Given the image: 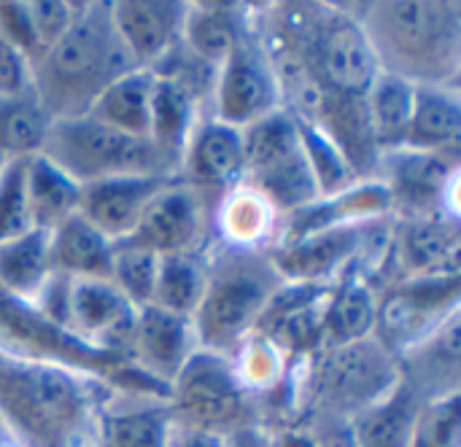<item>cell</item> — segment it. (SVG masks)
Here are the masks:
<instances>
[{"instance_id":"1","label":"cell","mask_w":461,"mask_h":447,"mask_svg":"<svg viewBox=\"0 0 461 447\" xmlns=\"http://www.w3.org/2000/svg\"><path fill=\"white\" fill-rule=\"evenodd\" d=\"M119 391L100 378L0 351V429L14 447H100V418Z\"/></svg>"},{"instance_id":"2","label":"cell","mask_w":461,"mask_h":447,"mask_svg":"<svg viewBox=\"0 0 461 447\" xmlns=\"http://www.w3.org/2000/svg\"><path fill=\"white\" fill-rule=\"evenodd\" d=\"M351 8L373 43L381 73L416 86H459V3L381 0Z\"/></svg>"},{"instance_id":"3","label":"cell","mask_w":461,"mask_h":447,"mask_svg":"<svg viewBox=\"0 0 461 447\" xmlns=\"http://www.w3.org/2000/svg\"><path fill=\"white\" fill-rule=\"evenodd\" d=\"M135 70L113 19L111 3H81L68 32L30 62L32 94L51 121L89 113L95 100L124 73Z\"/></svg>"},{"instance_id":"4","label":"cell","mask_w":461,"mask_h":447,"mask_svg":"<svg viewBox=\"0 0 461 447\" xmlns=\"http://www.w3.org/2000/svg\"><path fill=\"white\" fill-rule=\"evenodd\" d=\"M284 286L267 248L227 243L208 254L205 294L192 316L197 348L230 356L246 345Z\"/></svg>"},{"instance_id":"5","label":"cell","mask_w":461,"mask_h":447,"mask_svg":"<svg viewBox=\"0 0 461 447\" xmlns=\"http://www.w3.org/2000/svg\"><path fill=\"white\" fill-rule=\"evenodd\" d=\"M270 38L289 46L327 94L367 97L381 76L373 43L351 5H284Z\"/></svg>"},{"instance_id":"6","label":"cell","mask_w":461,"mask_h":447,"mask_svg":"<svg viewBox=\"0 0 461 447\" xmlns=\"http://www.w3.org/2000/svg\"><path fill=\"white\" fill-rule=\"evenodd\" d=\"M400 362L375 337L327 345L305 359L294 386L297 424H348L400 386Z\"/></svg>"},{"instance_id":"7","label":"cell","mask_w":461,"mask_h":447,"mask_svg":"<svg viewBox=\"0 0 461 447\" xmlns=\"http://www.w3.org/2000/svg\"><path fill=\"white\" fill-rule=\"evenodd\" d=\"M41 156L78 186L132 175H178V165L151 138L119 132L89 113L51 121Z\"/></svg>"},{"instance_id":"8","label":"cell","mask_w":461,"mask_h":447,"mask_svg":"<svg viewBox=\"0 0 461 447\" xmlns=\"http://www.w3.org/2000/svg\"><path fill=\"white\" fill-rule=\"evenodd\" d=\"M243 183L286 216L321 200L297 121L281 108L243 130Z\"/></svg>"},{"instance_id":"9","label":"cell","mask_w":461,"mask_h":447,"mask_svg":"<svg viewBox=\"0 0 461 447\" xmlns=\"http://www.w3.org/2000/svg\"><path fill=\"white\" fill-rule=\"evenodd\" d=\"M173 418L184 426L230 437L249 426H262L259 399L243 386L235 362L197 348L170 386Z\"/></svg>"},{"instance_id":"10","label":"cell","mask_w":461,"mask_h":447,"mask_svg":"<svg viewBox=\"0 0 461 447\" xmlns=\"http://www.w3.org/2000/svg\"><path fill=\"white\" fill-rule=\"evenodd\" d=\"M386 229L384 219L335 224L270 248L273 267L286 283L332 286L348 270L373 262L375 237Z\"/></svg>"},{"instance_id":"11","label":"cell","mask_w":461,"mask_h":447,"mask_svg":"<svg viewBox=\"0 0 461 447\" xmlns=\"http://www.w3.org/2000/svg\"><path fill=\"white\" fill-rule=\"evenodd\" d=\"M375 181L386 189L392 210L397 219L413 216H451L456 213V181H459V156L435 154L416 148L384 151L378 162Z\"/></svg>"},{"instance_id":"12","label":"cell","mask_w":461,"mask_h":447,"mask_svg":"<svg viewBox=\"0 0 461 447\" xmlns=\"http://www.w3.org/2000/svg\"><path fill=\"white\" fill-rule=\"evenodd\" d=\"M461 275L392 283L378 294L373 337L397 359L459 310Z\"/></svg>"},{"instance_id":"13","label":"cell","mask_w":461,"mask_h":447,"mask_svg":"<svg viewBox=\"0 0 461 447\" xmlns=\"http://www.w3.org/2000/svg\"><path fill=\"white\" fill-rule=\"evenodd\" d=\"M211 103H213L211 116L238 130H246L254 121L281 111L276 73L267 49L254 30L219 65Z\"/></svg>"},{"instance_id":"14","label":"cell","mask_w":461,"mask_h":447,"mask_svg":"<svg viewBox=\"0 0 461 447\" xmlns=\"http://www.w3.org/2000/svg\"><path fill=\"white\" fill-rule=\"evenodd\" d=\"M211 205L213 200H208L194 186L184 183L178 175L154 194L132 237H127L124 243L149 248L159 256L203 251L211 227Z\"/></svg>"},{"instance_id":"15","label":"cell","mask_w":461,"mask_h":447,"mask_svg":"<svg viewBox=\"0 0 461 447\" xmlns=\"http://www.w3.org/2000/svg\"><path fill=\"white\" fill-rule=\"evenodd\" d=\"M384 267H394L392 283L461 275L459 219L451 216L397 219Z\"/></svg>"},{"instance_id":"16","label":"cell","mask_w":461,"mask_h":447,"mask_svg":"<svg viewBox=\"0 0 461 447\" xmlns=\"http://www.w3.org/2000/svg\"><path fill=\"white\" fill-rule=\"evenodd\" d=\"M135 313L138 308L111 281L70 278L68 329L86 345L127 359Z\"/></svg>"},{"instance_id":"17","label":"cell","mask_w":461,"mask_h":447,"mask_svg":"<svg viewBox=\"0 0 461 447\" xmlns=\"http://www.w3.org/2000/svg\"><path fill=\"white\" fill-rule=\"evenodd\" d=\"M194 351L197 337L189 316H178L157 305L138 308L127 345V362L132 367L165 386H173Z\"/></svg>"},{"instance_id":"18","label":"cell","mask_w":461,"mask_h":447,"mask_svg":"<svg viewBox=\"0 0 461 447\" xmlns=\"http://www.w3.org/2000/svg\"><path fill=\"white\" fill-rule=\"evenodd\" d=\"M243 130L208 116L194 124L181 156L178 175L184 183L194 186L216 202L232 186L243 183Z\"/></svg>"},{"instance_id":"19","label":"cell","mask_w":461,"mask_h":447,"mask_svg":"<svg viewBox=\"0 0 461 447\" xmlns=\"http://www.w3.org/2000/svg\"><path fill=\"white\" fill-rule=\"evenodd\" d=\"M189 3L178 0H119L111 3L113 27L135 67L154 70L181 43Z\"/></svg>"},{"instance_id":"20","label":"cell","mask_w":461,"mask_h":447,"mask_svg":"<svg viewBox=\"0 0 461 447\" xmlns=\"http://www.w3.org/2000/svg\"><path fill=\"white\" fill-rule=\"evenodd\" d=\"M173 178L178 175H132L86 183L78 194V213L111 243H124L132 237L154 194Z\"/></svg>"},{"instance_id":"21","label":"cell","mask_w":461,"mask_h":447,"mask_svg":"<svg viewBox=\"0 0 461 447\" xmlns=\"http://www.w3.org/2000/svg\"><path fill=\"white\" fill-rule=\"evenodd\" d=\"M402 380L427 402L459 394L461 378V321L451 313L435 332L408 348L400 359Z\"/></svg>"},{"instance_id":"22","label":"cell","mask_w":461,"mask_h":447,"mask_svg":"<svg viewBox=\"0 0 461 447\" xmlns=\"http://www.w3.org/2000/svg\"><path fill=\"white\" fill-rule=\"evenodd\" d=\"M116 397L100 418V447H167L173 429L170 399L138 394H127L130 399Z\"/></svg>"},{"instance_id":"23","label":"cell","mask_w":461,"mask_h":447,"mask_svg":"<svg viewBox=\"0 0 461 447\" xmlns=\"http://www.w3.org/2000/svg\"><path fill=\"white\" fill-rule=\"evenodd\" d=\"M251 32L249 13L235 3H192L186 8L181 46L200 62L219 70V65Z\"/></svg>"},{"instance_id":"24","label":"cell","mask_w":461,"mask_h":447,"mask_svg":"<svg viewBox=\"0 0 461 447\" xmlns=\"http://www.w3.org/2000/svg\"><path fill=\"white\" fill-rule=\"evenodd\" d=\"M49 259L57 275L111 281L113 243L81 213H73L49 232Z\"/></svg>"},{"instance_id":"25","label":"cell","mask_w":461,"mask_h":447,"mask_svg":"<svg viewBox=\"0 0 461 447\" xmlns=\"http://www.w3.org/2000/svg\"><path fill=\"white\" fill-rule=\"evenodd\" d=\"M416 151L456 154L461 148L459 86H416L408 146Z\"/></svg>"},{"instance_id":"26","label":"cell","mask_w":461,"mask_h":447,"mask_svg":"<svg viewBox=\"0 0 461 447\" xmlns=\"http://www.w3.org/2000/svg\"><path fill=\"white\" fill-rule=\"evenodd\" d=\"M375 308H378V291L357 273V267L348 270L330 289L327 308H324L321 348L373 337Z\"/></svg>"},{"instance_id":"27","label":"cell","mask_w":461,"mask_h":447,"mask_svg":"<svg viewBox=\"0 0 461 447\" xmlns=\"http://www.w3.org/2000/svg\"><path fill=\"white\" fill-rule=\"evenodd\" d=\"M424 405L427 399L400 380L389 397L348 421L357 447H411Z\"/></svg>"},{"instance_id":"28","label":"cell","mask_w":461,"mask_h":447,"mask_svg":"<svg viewBox=\"0 0 461 447\" xmlns=\"http://www.w3.org/2000/svg\"><path fill=\"white\" fill-rule=\"evenodd\" d=\"M154 73L135 67L116 78L89 108V116L135 138H151Z\"/></svg>"},{"instance_id":"29","label":"cell","mask_w":461,"mask_h":447,"mask_svg":"<svg viewBox=\"0 0 461 447\" xmlns=\"http://www.w3.org/2000/svg\"><path fill=\"white\" fill-rule=\"evenodd\" d=\"M154 73V70H151ZM200 100L173 78L154 73V97H151V140L157 148L170 156L181 170V156L186 140L194 130Z\"/></svg>"},{"instance_id":"30","label":"cell","mask_w":461,"mask_h":447,"mask_svg":"<svg viewBox=\"0 0 461 447\" xmlns=\"http://www.w3.org/2000/svg\"><path fill=\"white\" fill-rule=\"evenodd\" d=\"M49 278V232L30 229L19 237L0 243V294L35 302Z\"/></svg>"},{"instance_id":"31","label":"cell","mask_w":461,"mask_h":447,"mask_svg":"<svg viewBox=\"0 0 461 447\" xmlns=\"http://www.w3.org/2000/svg\"><path fill=\"white\" fill-rule=\"evenodd\" d=\"M24 183H27V208H30L32 229L51 232L68 216L78 213L81 186L41 154L27 159Z\"/></svg>"},{"instance_id":"32","label":"cell","mask_w":461,"mask_h":447,"mask_svg":"<svg viewBox=\"0 0 461 447\" xmlns=\"http://www.w3.org/2000/svg\"><path fill=\"white\" fill-rule=\"evenodd\" d=\"M413 100H416V84L381 73L367 92V116L373 127L375 146L384 151H397L408 146L411 119H413Z\"/></svg>"},{"instance_id":"33","label":"cell","mask_w":461,"mask_h":447,"mask_svg":"<svg viewBox=\"0 0 461 447\" xmlns=\"http://www.w3.org/2000/svg\"><path fill=\"white\" fill-rule=\"evenodd\" d=\"M208 281V254L205 251H181L159 256L154 302L162 310L178 316H194Z\"/></svg>"},{"instance_id":"34","label":"cell","mask_w":461,"mask_h":447,"mask_svg":"<svg viewBox=\"0 0 461 447\" xmlns=\"http://www.w3.org/2000/svg\"><path fill=\"white\" fill-rule=\"evenodd\" d=\"M49 124L51 119L32 92L22 97H0V159L38 156Z\"/></svg>"},{"instance_id":"35","label":"cell","mask_w":461,"mask_h":447,"mask_svg":"<svg viewBox=\"0 0 461 447\" xmlns=\"http://www.w3.org/2000/svg\"><path fill=\"white\" fill-rule=\"evenodd\" d=\"M157 270H159V254L132 243H113L111 283L135 308H146L154 302Z\"/></svg>"},{"instance_id":"36","label":"cell","mask_w":461,"mask_h":447,"mask_svg":"<svg viewBox=\"0 0 461 447\" xmlns=\"http://www.w3.org/2000/svg\"><path fill=\"white\" fill-rule=\"evenodd\" d=\"M24 173L27 159H11L0 167V243L32 229Z\"/></svg>"},{"instance_id":"37","label":"cell","mask_w":461,"mask_h":447,"mask_svg":"<svg viewBox=\"0 0 461 447\" xmlns=\"http://www.w3.org/2000/svg\"><path fill=\"white\" fill-rule=\"evenodd\" d=\"M459 394L424 405L411 447H459Z\"/></svg>"},{"instance_id":"38","label":"cell","mask_w":461,"mask_h":447,"mask_svg":"<svg viewBox=\"0 0 461 447\" xmlns=\"http://www.w3.org/2000/svg\"><path fill=\"white\" fill-rule=\"evenodd\" d=\"M24 16L30 24V35L35 43V57H41L46 49H51L73 24L76 11L81 3H65V0H32L22 3Z\"/></svg>"},{"instance_id":"39","label":"cell","mask_w":461,"mask_h":447,"mask_svg":"<svg viewBox=\"0 0 461 447\" xmlns=\"http://www.w3.org/2000/svg\"><path fill=\"white\" fill-rule=\"evenodd\" d=\"M30 92V59L0 35V97H22Z\"/></svg>"},{"instance_id":"40","label":"cell","mask_w":461,"mask_h":447,"mask_svg":"<svg viewBox=\"0 0 461 447\" xmlns=\"http://www.w3.org/2000/svg\"><path fill=\"white\" fill-rule=\"evenodd\" d=\"M167 447H227V437L203 432V429H192L184 426L173 418V429H170V440Z\"/></svg>"},{"instance_id":"41","label":"cell","mask_w":461,"mask_h":447,"mask_svg":"<svg viewBox=\"0 0 461 447\" xmlns=\"http://www.w3.org/2000/svg\"><path fill=\"white\" fill-rule=\"evenodd\" d=\"M0 167H3V159H0Z\"/></svg>"}]
</instances>
